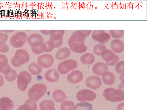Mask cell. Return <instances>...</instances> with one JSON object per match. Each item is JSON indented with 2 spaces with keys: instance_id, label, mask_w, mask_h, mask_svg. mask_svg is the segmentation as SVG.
Wrapping results in <instances>:
<instances>
[{
  "instance_id": "obj_10",
  "label": "cell",
  "mask_w": 147,
  "mask_h": 110,
  "mask_svg": "<svg viewBox=\"0 0 147 110\" xmlns=\"http://www.w3.org/2000/svg\"><path fill=\"white\" fill-rule=\"evenodd\" d=\"M102 84V82L99 77L92 76L89 77L86 81V85L88 88L94 90L100 88Z\"/></svg>"
},
{
  "instance_id": "obj_38",
  "label": "cell",
  "mask_w": 147,
  "mask_h": 110,
  "mask_svg": "<svg viewBox=\"0 0 147 110\" xmlns=\"http://www.w3.org/2000/svg\"><path fill=\"white\" fill-rule=\"evenodd\" d=\"M18 110H30L29 107L25 104L20 106Z\"/></svg>"
},
{
  "instance_id": "obj_40",
  "label": "cell",
  "mask_w": 147,
  "mask_h": 110,
  "mask_svg": "<svg viewBox=\"0 0 147 110\" xmlns=\"http://www.w3.org/2000/svg\"><path fill=\"white\" fill-rule=\"evenodd\" d=\"M117 110H124V103L119 104L117 107Z\"/></svg>"
},
{
  "instance_id": "obj_29",
  "label": "cell",
  "mask_w": 147,
  "mask_h": 110,
  "mask_svg": "<svg viewBox=\"0 0 147 110\" xmlns=\"http://www.w3.org/2000/svg\"><path fill=\"white\" fill-rule=\"evenodd\" d=\"M110 35L113 38L118 39L123 37L124 35V30H109Z\"/></svg>"
},
{
  "instance_id": "obj_25",
  "label": "cell",
  "mask_w": 147,
  "mask_h": 110,
  "mask_svg": "<svg viewBox=\"0 0 147 110\" xmlns=\"http://www.w3.org/2000/svg\"><path fill=\"white\" fill-rule=\"evenodd\" d=\"M28 70L33 75H37L40 73L42 70V68L35 63H31L28 66Z\"/></svg>"
},
{
  "instance_id": "obj_42",
  "label": "cell",
  "mask_w": 147,
  "mask_h": 110,
  "mask_svg": "<svg viewBox=\"0 0 147 110\" xmlns=\"http://www.w3.org/2000/svg\"><path fill=\"white\" fill-rule=\"evenodd\" d=\"M50 30H40L41 32L43 34L46 35H49Z\"/></svg>"
},
{
  "instance_id": "obj_26",
  "label": "cell",
  "mask_w": 147,
  "mask_h": 110,
  "mask_svg": "<svg viewBox=\"0 0 147 110\" xmlns=\"http://www.w3.org/2000/svg\"><path fill=\"white\" fill-rule=\"evenodd\" d=\"M93 106L88 103H79L75 106V110H92Z\"/></svg>"
},
{
  "instance_id": "obj_33",
  "label": "cell",
  "mask_w": 147,
  "mask_h": 110,
  "mask_svg": "<svg viewBox=\"0 0 147 110\" xmlns=\"http://www.w3.org/2000/svg\"><path fill=\"white\" fill-rule=\"evenodd\" d=\"M24 104L29 106L30 110H37V109L36 103L34 101L28 99L25 101Z\"/></svg>"
},
{
  "instance_id": "obj_31",
  "label": "cell",
  "mask_w": 147,
  "mask_h": 110,
  "mask_svg": "<svg viewBox=\"0 0 147 110\" xmlns=\"http://www.w3.org/2000/svg\"><path fill=\"white\" fill-rule=\"evenodd\" d=\"M17 75V73L15 70L12 69L9 73L4 75V77L8 81H12L16 79Z\"/></svg>"
},
{
  "instance_id": "obj_3",
  "label": "cell",
  "mask_w": 147,
  "mask_h": 110,
  "mask_svg": "<svg viewBox=\"0 0 147 110\" xmlns=\"http://www.w3.org/2000/svg\"><path fill=\"white\" fill-rule=\"evenodd\" d=\"M29 54L24 50H17L15 56L11 60L13 65L16 67L20 66L29 61Z\"/></svg>"
},
{
  "instance_id": "obj_21",
  "label": "cell",
  "mask_w": 147,
  "mask_h": 110,
  "mask_svg": "<svg viewBox=\"0 0 147 110\" xmlns=\"http://www.w3.org/2000/svg\"><path fill=\"white\" fill-rule=\"evenodd\" d=\"M80 60L82 63L85 65H90L94 62L95 58L92 53H87L82 55Z\"/></svg>"
},
{
  "instance_id": "obj_12",
  "label": "cell",
  "mask_w": 147,
  "mask_h": 110,
  "mask_svg": "<svg viewBox=\"0 0 147 110\" xmlns=\"http://www.w3.org/2000/svg\"><path fill=\"white\" fill-rule=\"evenodd\" d=\"M83 75L80 70H74L71 72L67 77V80L70 83L77 84L82 80Z\"/></svg>"
},
{
  "instance_id": "obj_16",
  "label": "cell",
  "mask_w": 147,
  "mask_h": 110,
  "mask_svg": "<svg viewBox=\"0 0 147 110\" xmlns=\"http://www.w3.org/2000/svg\"><path fill=\"white\" fill-rule=\"evenodd\" d=\"M45 76L46 79L50 82H55L60 78V75L57 70L55 69H50L47 71Z\"/></svg>"
},
{
  "instance_id": "obj_37",
  "label": "cell",
  "mask_w": 147,
  "mask_h": 110,
  "mask_svg": "<svg viewBox=\"0 0 147 110\" xmlns=\"http://www.w3.org/2000/svg\"><path fill=\"white\" fill-rule=\"evenodd\" d=\"M53 42L55 44V48H59L62 46L63 43V39L58 41Z\"/></svg>"
},
{
  "instance_id": "obj_24",
  "label": "cell",
  "mask_w": 147,
  "mask_h": 110,
  "mask_svg": "<svg viewBox=\"0 0 147 110\" xmlns=\"http://www.w3.org/2000/svg\"><path fill=\"white\" fill-rule=\"evenodd\" d=\"M53 97L54 100L58 103L63 102L67 98L65 93L60 90H57L54 92Z\"/></svg>"
},
{
  "instance_id": "obj_8",
  "label": "cell",
  "mask_w": 147,
  "mask_h": 110,
  "mask_svg": "<svg viewBox=\"0 0 147 110\" xmlns=\"http://www.w3.org/2000/svg\"><path fill=\"white\" fill-rule=\"evenodd\" d=\"M54 61V58L52 55L45 54L39 56L37 62L40 66L44 68H49L53 65Z\"/></svg>"
},
{
  "instance_id": "obj_22",
  "label": "cell",
  "mask_w": 147,
  "mask_h": 110,
  "mask_svg": "<svg viewBox=\"0 0 147 110\" xmlns=\"http://www.w3.org/2000/svg\"><path fill=\"white\" fill-rule=\"evenodd\" d=\"M53 101L50 100L42 101L39 105L40 110H56Z\"/></svg>"
},
{
  "instance_id": "obj_30",
  "label": "cell",
  "mask_w": 147,
  "mask_h": 110,
  "mask_svg": "<svg viewBox=\"0 0 147 110\" xmlns=\"http://www.w3.org/2000/svg\"><path fill=\"white\" fill-rule=\"evenodd\" d=\"M75 106L72 101H67L62 103L61 108V110H75Z\"/></svg>"
},
{
  "instance_id": "obj_44",
  "label": "cell",
  "mask_w": 147,
  "mask_h": 110,
  "mask_svg": "<svg viewBox=\"0 0 147 110\" xmlns=\"http://www.w3.org/2000/svg\"><path fill=\"white\" fill-rule=\"evenodd\" d=\"M119 78L121 82L124 83V73L121 74Z\"/></svg>"
},
{
  "instance_id": "obj_32",
  "label": "cell",
  "mask_w": 147,
  "mask_h": 110,
  "mask_svg": "<svg viewBox=\"0 0 147 110\" xmlns=\"http://www.w3.org/2000/svg\"><path fill=\"white\" fill-rule=\"evenodd\" d=\"M124 61H121L116 64L115 67V70L119 74H122L124 73Z\"/></svg>"
},
{
  "instance_id": "obj_28",
  "label": "cell",
  "mask_w": 147,
  "mask_h": 110,
  "mask_svg": "<svg viewBox=\"0 0 147 110\" xmlns=\"http://www.w3.org/2000/svg\"><path fill=\"white\" fill-rule=\"evenodd\" d=\"M111 38V36L110 34L105 32L99 36L98 42L99 44H104L109 42Z\"/></svg>"
},
{
  "instance_id": "obj_6",
  "label": "cell",
  "mask_w": 147,
  "mask_h": 110,
  "mask_svg": "<svg viewBox=\"0 0 147 110\" xmlns=\"http://www.w3.org/2000/svg\"><path fill=\"white\" fill-rule=\"evenodd\" d=\"M32 80V76L28 72L23 71L20 73L17 79V85L18 89L21 91H25Z\"/></svg>"
},
{
  "instance_id": "obj_18",
  "label": "cell",
  "mask_w": 147,
  "mask_h": 110,
  "mask_svg": "<svg viewBox=\"0 0 147 110\" xmlns=\"http://www.w3.org/2000/svg\"><path fill=\"white\" fill-rule=\"evenodd\" d=\"M85 44L73 43L69 44L70 49L73 52L83 53L86 52L87 47Z\"/></svg>"
},
{
  "instance_id": "obj_23",
  "label": "cell",
  "mask_w": 147,
  "mask_h": 110,
  "mask_svg": "<svg viewBox=\"0 0 147 110\" xmlns=\"http://www.w3.org/2000/svg\"><path fill=\"white\" fill-rule=\"evenodd\" d=\"M42 52H50L55 48V45L54 42L49 40L42 44L40 46Z\"/></svg>"
},
{
  "instance_id": "obj_27",
  "label": "cell",
  "mask_w": 147,
  "mask_h": 110,
  "mask_svg": "<svg viewBox=\"0 0 147 110\" xmlns=\"http://www.w3.org/2000/svg\"><path fill=\"white\" fill-rule=\"evenodd\" d=\"M107 49V47L105 44L99 43L95 45L93 49V52L95 55L101 56L102 52Z\"/></svg>"
},
{
  "instance_id": "obj_5",
  "label": "cell",
  "mask_w": 147,
  "mask_h": 110,
  "mask_svg": "<svg viewBox=\"0 0 147 110\" xmlns=\"http://www.w3.org/2000/svg\"><path fill=\"white\" fill-rule=\"evenodd\" d=\"M78 65L77 61L72 59H69L62 62L59 64L57 67V69L61 74H65L77 68Z\"/></svg>"
},
{
  "instance_id": "obj_15",
  "label": "cell",
  "mask_w": 147,
  "mask_h": 110,
  "mask_svg": "<svg viewBox=\"0 0 147 110\" xmlns=\"http://www.w3.org/2000/svg\"><path fill=\"white\" fill-rule=\"evenodd\" d=\"M71 50L67 47H62L57 51L55 56L56 60H63L68 58L71 54Z\"/></svg>"
},
{
  "instance_id": "obj_1",
  "label": "cell",
  "mask_w": 147,
  "mask_h": 110,
  "mask_svg": "<svg viewBox=\"0 0 147 110\" xmlns=\"http://www.w3.org/2000/svg\"><path fill=\"white\" fill-rule=\"evenodd\" d=\"M103 97L110 102H120L124 99V92L122 90L109 87L104 90Z\"/></svg>"
},
{
  "instance_id": "obj_17",
  "label": "cell",
  "mask_w": 147,
  "mask_h": 110,
  "mask_svg": "<svg viewBox=\"0 0 147 110\" xmlns=\"http://www.w3.org/2000/svg\"><path fill=\"white\" fill-rule=\"evenodd\" d=\"M13 107V103L9 98L4 97L0 99V109L12 110Z\"/></svg>"
},
{
  "instance_id": "obj_4",
  "label": "cell",
  "mask_w": 147,
  "mask_h": 110,
  "mask_svg": "<svg viewBox=\"0 0 147 110\" xmlns=\"http://www.w3.org/2000/svg\"><path fill=\"white\" fill-rule=\"evenodd\" d=\"M101 57L107 66H114L119 62V57L112 50L107 49L102 52Z\"/></svg>"
},
{
  "instance_id": "obj_7",
  "label": "cell",
  "mask_w": 147,
  "mask_h": 110,
  "mask_svg": "<svg viewBox=\"0 0 147 110\" xmlns=\"http://www.w3.org/2000/svg\"><path fill=\"white\" fill-rule=\"evenodd\" d=\"M96 95L91 90L88 89H84L80 90L76 95L77 99L81 102L92 101L95 99Z\"/></svg>"
},
{
  "instance_id": "obj_43",
  "label": "cell",
  "mask_w": 147,
  "mask_h": 110,
  "mask_svg": "<svg viewBox=\"0 0 147 110\" xmlns=\"http://www.w3.org/2000/svg\"><path fill=\"white\" fill-rule=\"evenodd\" d=\"M118 89L123 91L124 90V83L121 82L118 86Z\"/></svg>"
},
{
  "instance_id": "obj_9",
  "label": "cell",
  "mask_w": 147,
  "mask_h": 110,
  "mask_svg": "<svg viewBox=\"0 0 147 110\" xmlns=\"http://www.w3.org/2000/svg\"><path fill=\"white\" fill-rule=\"evenodd\" d=\"M87 37L82 30H78L73 32L68 41V44L71 43L85 44Z\"/></svg>"
},
{
  "instance_id": "obj_41",
  "label": "cell",
  "mask_w": 147,
  "mask_h": 110,
  "mask_svg": "<svg viewBox=\"0 0 147 110\" xmlns=\"http://www.w3.org/2000/svg\"><path fill=\"white\" fill-rule=\"evenodd\" d=\"M4 83V78L0 74V87L3 85Z\"/></svg>"
},
{
  "instance_id": "obj_14",
  "label": "cell",
  "mask_w": 147,
  "mask_h": 110,
  "mask_svg": "<svg viewBox=\"0 0 147 110\" xmlns=\"http://www.w3.org/2000/svg\"><path fill=\"white\" fill-rule=\"evenodd\" d=\"M110 48L115 53L119 54L122 53L124 50V44L120 39H114L110 44Z\"/></svg>"
},
{
  "instance_id": "obj_34",
  "label": "cell",
  "mask_w": 147,
  "mask_h": 110,
  "mask_svg": "<svg viewBox=\"0 0 147 110\" xmlns=\"http://www.w3.org/2000/svg\"><path fill=\"white\" fill-rule=\"evenodd\" d=\"M105 32L102 30H93L91 35L92 38L95 41L98 42V38L101 34Z\"/></svg>"
},
{
  "instance_id": "obj_11",
  "label": "cell",
  "mask_w": 147,
  "mask_h": 110,
  "mask_svg": "<svg viewBox=\"0 0 147 110\" xmlns=\"http://www.w3.org/2000/svg\"><path fill=\"white\" fill-rule=\"evenodd\" d=\"M43 36L38 34H34L28 38V42L32 47L40 46L44 43Z\"/></svg>"
},
{
  "instance_id": "obj_39",
  "label": "cell",
  "mask_w": 147,
  "mask_h": 110,
  "mask_svg": "<svg viewBox=\"0 0 147 110\" xmlns=\"http://www.w3.org/2000/svg\"><path fill=\"white\" fill-rule=\"evenodd\" d=\"M82 30L85 34L87 37L89 36L92 32V30Z\"/></svg>"
},
{
  "instance_id": "obj_35",
  "label": "cell",
  "mask_w": 147,
  "mask_h": 110,
  "mask_svg": "<svg viewBox=\"0 0 147 110\" xmlns=\"http://www.w3.org/2000/svg\"><path fill=\"white\" fill-rule=\"evenodd\" d=\"M7 59L5 55L0 54V68L6 66L7 65Z\"/></svg>"
},
{
  "instance_id": "obj_36",
  "label": "cell",
  "mask_w": 147,
  "mask_h": 110,
  "mask_svg": "<svg viewBox=\"0 0 147 110\" xmlns=\"http://www.w3.org/2000/svg\"><path fill=\"white\" fill-rule=\"evenodd\" d=\"M40 46L36 47H32V52L35 54L38 55L40 54L43 53V52H42L40 49Z\"/></svg>"
},
{
  "instance_id": "obj_2",
  "label": "cell",
  "mask_w": 147,
  "mask_h": 110,
  "mask_svg": "<svg viewBox=\"0 0 147 110\" xmlns=\"http://www.w3.org/2000/svg\"><path fill=\"white\" fill-rule=\"evenodd\" d=\"M47 91V87L45 85L41 83L35 84L28 90V96L31 100H38L46 94Z\"/></svg>"
},
{
  "instance_id": "obj_45",
  "label": "cell",
  "mask_w": 147,
  "mask_h": 110,
  "mask_svg": "<svg viewBox=\"0 0 147 110\" xmlns=\"http://www.w3.org/2000/svg\"><path fill=\"white\" fill-rule=\"evenodd\" d=\"M0 110H1L0 109Z\"/></svg>"
},
{
  "instance_id": "obj_19",
  "label": "cell",
  "mask_w": 147,
  "mask_h": 110,
  "mask_svg": "<svg viewBox=\"0 0 147 110\" xmlns=\"http://www.w3.org/2000/svg\"><path fill=\"white\" fill-rule=\"evenodd\" d=\"M65 33V30H50L49 35L50 38L49 40L53 41H56L63 39Z\"/></svg>"
},
{
  "instance_id": "obj_13",
  "label": "cell",
  "mask_w": 147,
  "mask_h": 110,
  "mask_svg": "<svg viewBox=\"0 0 147 110\" xmlns=\"http://www.w3.org/2000/svg\"><path fill=\"white\" fill-rule=\"evenodd\" d=\"M92 70L95 75L101 76L104 72L108 71L109 68L105 63L102 62H98L93 66Z\"/></svg>"
},
{
  "instance_id": "obj_20",
  "label": "cell",
  "mask_w": 147,
  "mask_h": 110,
  "mask_svg": "<svg viewBox=\"0 0 147 110\" xmlns=\"http://www.w3.org/2000/svg\"><path fill=\"white\" fill-rule=\"evenodd\" d=\"M102 78L105 84L107 85H111L115 81V77L113 73L110 72H104L102 75Z\"/></svg>"
}]
</instances>
